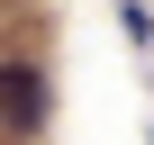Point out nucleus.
<instances>
[{
  "instance_id": "f257e3e1",
  "label": "nucleus",
  "mask_w": 154,
  "mask_h": 145,
  "mask_svg": "<svg viewBox=\"0 0 154 145\" xmlns=\"http://www.w3.org/2000/svg\"><path fill=\"white\" fill-rule=\"evenodd\" d=\"M0 127H9V136H36V127H45V82H36V63H0Z\"/></svg>"
},
{
  "instance_id": "f03ea898",
  "label": "nucleus",
  "mask_w": 154,
  "mask_h": 145,
  "mask_svg": "<svg viewBox=\"0 0 154 145\" xmlns=\"http://www.w3.org/2000/svg\"><path fill=\"white\" fill-rule=\"evenodd\" d=\"M145 145H154V127H145Z\"/></svg>"
}]
</instances>
